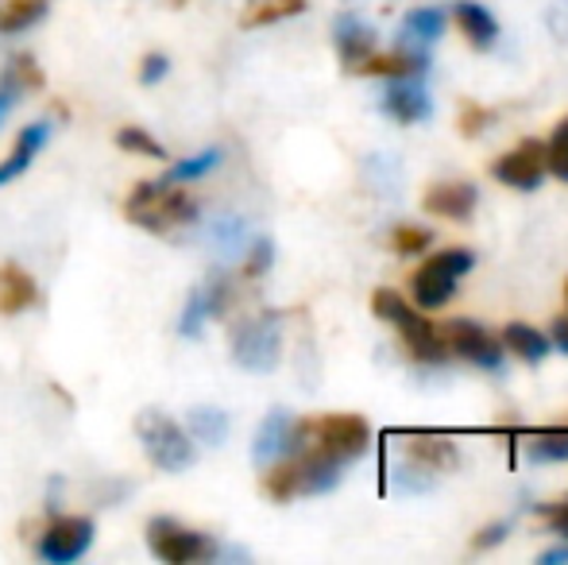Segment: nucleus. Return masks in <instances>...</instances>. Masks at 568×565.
<instances>
[{
  "instance_id": "37",
  "label": "nucleus",
  "mask_w": 568,
  "mask_h": 565,
  "mask_svg": "<svg viewBox=\"0 0 568 565\" xmlns=\"http://www.w3.org/2000/svg\"><path fill=\"white\" fill-rule=\"evenodd\" d=\"M166 74H171V59L163 51H151L140 59V85H159Z\"/></svg>"
},
{
  "instance_id": "30",
  "label": "nucleus",
  "mask_w": 568,
  "mask_h": 565,
  "mask_svg": "<svg viewBox=\"0 0 568 565\" xmlns=\"http://www.w3.org/2000/svg\"><path fill=\"white\" fill-rule=\"evenodd\" d=\"M205 302H210V317H225L232 299H236V275L232 272H213L210 280L202 283Z\"/></svg>"
},
{
  "instance_id": "4",
  "label": "nucleus",
  "mask_w": 568,
  "mask_h": 565,
  "mask_svg": "<svg viewBox=\"0 0 568 565\" xmlns=\"http://www.w3.org/2000/svg\"><path fill=\"white\" fill-rule=\"evenodd\" d=\"M135 437H140L143 453H148V461L159 473L179 476L197 461L190 430H182L171 415H163V411H140V418H135Z\"/></svg>"
},
{
  "instance_id": "8",
  "label": "nucleus",
  "mask_w": 568,
  "mask_h": 565,
  "mask_svg": "<svg viewBox=\"0 0 568 565\" xmlns=\"http://www.w3.org/2000/svg\"><path fill=\"white\" fill-rule=\"evenodd\" d=\"M306 423V445H317L322 453L337 457L341 465L364 457L372 445V426L359 415H325V418H302Z\"/></svg>"
},
{
  "instance_id": "20",
  "label": "nucleus",
  "mask_w": 568,
  "mask_h": 565,
  "mask_svg": "<svg viewBox=\"0 0 568 565\" xmlns=\"http://www.w3.org/2000/svg\"><path fill=\"white\" fill-rule=\"evenodd\" d=\"M429 70V59L426 51H390V54H372L356 74H367V78H418Z\"/></svg>"
},
{
  "instance_id": "14",
  "label": "nucleus",
  "mask_w": 568,
  "mask_h": 565,
  "mask_svg": "<svg viewBox=\"0 0 568 565\" xmlns=\"http://www.w3.org/2000/svg\"><path fill=\"white\" fill-rule=\"evenodd\" d=\"M47 140H51V121L23 124L20 137H16V143H12V151L0 159V186H8V182L20 179V174L28 171L31 163H36L39 151L47 148Z\"/></svg>"
},
{
  "instance_id": "32",
  "label": "nucleus",
  "mask_w": 568,
  "mask_h": 565,
  "mask_svg": "<svg viewBox=\"0 0 568 565\" xmlns=\"http://www.w3.org/2000/svg\"><path fill=\"white\" fill-rule=\"evenodd\" d=\"M4 78H12L20 85V93H31V90H43V70L31 54H12V62L4 67Z\"/></svg>"
},
{
  "instance_id": "2",
  "label": "nucleus",
  "mask_w": 568,
  "mask_h": 565,
  "mask_svg": "<svg viewBox=\"0 0 568 565\" xmlns=\"http://www.w3.org/2000/svg\"><path fill=\"white\" fill-rule=\"evenodd\" d=\"M124 218L132 225H140L143 233H171L179 225H194L197 221V202L166 179H143L132 186L124 202Z\"/></svg>"
},
{
  "instance_id": "25",
  "label": "nucleus",
  "mask_w": 568,
  "mask_h": 565,
  "mask_svg": "<svg viewBox=\"0 0 568 565\" xmlns=\"http://www.w3.org/2000/svg\"><path fill=\"white\" fill-rule=\"evenodd\" d=\"M47 8H51V0H8V4L0 8V31H4V36H20V31L36 28V23L43 20Z\"/></svg>"
},
{
  "instance_id": "41",
  "label": "nucleus",
  "mask_w": 568,
  "mask_h": 565,
  "mask_svg": "<svg viewBox=\"0 0 568 565\" xmlns=\"http://www.w3.org/2000/svg\"><path fill=\"white\" fill-rule=\"evenodd\" d=\"M491 121V113H484V109H476V105H468L464 109V117H460V129H464V137H476L484 124Z\"/></svg>"
},
{
  "instance_id": "10",
  "label": "nucleus",
  "mask_w": 568,
  "mask_h": 565,
  "mask_svg": "<svg viewBox=\"0 0 568 565\" xmlns=\"http://www.w3.org/2000/svg\"><path fill=\"white\" fill-rule=\"evenodd\" d=\"M302 445H306V423L286 415V411H271L252 437V461L260 468H267L271 461L286 457V453L302 450Z\"/></svg>"
},
{
  "instance_id": "21",
  "label": "nucleus",
  "mask_w": 568,
  "mask_h": 565,
  "mask_svg": "<svg viewBox=\"0 0 568 565\" xmlns=\"http://www.w3.org/2000/svg\"><path fill=\"white\" fill-rule=\"evenodd\" d=\"M503 349H510V353H515L518 361H526V364H541L554 345H549V337L541 330L515 322V325H507V330H503Z\"/></svg>"
},
{
  "instance_id": "26",
  "label": "nucleus",
  "mask_w": 568,
  "mask_h": 565,
  "mask_svg": "<svg viewBox=\"0 0 568 565\" xmlns=\"http://www.w3.org/2000/svg\"><path fill=\"white\" fill-rule=\"evenodd\" d=\"M526 457L534 465H554V461H568V430H546V434L526 437Z\"/></svg>"
},
{
  "instance_id": "13",
  "label": "nucleus",
  "mask_w": 568,
  "mask_h": 565,
  "mask_svg": "<svg viewBox=\"0 0 568 565\" xmlns=\"http://www.w3.org/2000/svg\"><path fill=\"white\" fill-rule=\"evenodd\" d=\"M333 43H337L344 70L356 74V70L375 54V28L359 20L356 12H341L337 20H333Z\"/></svg>"
},
{
  "instance_id": "15",
  "label": "nucleus",
  "mask_w": 568,
  "mask_h": 565,
  "mask_svg": "<svg viewBox=\"0 0 568 565\" xmlns=\"http://www.w3.org/2000/svg\"><path fill=\"white\" fill-rule=\"evenodd\" d=\"M479 190L471 182H437L426 194V210L434 218H449V221H468L476 213Z\"/></svg>"
},
{
  "instance_id": "17",
  "label": "nucleus",
  "mask_w": 568,
  "mask_h": 565,
  "mask_svg": "<svg viewBox=\"0 0 568 565\" xmlns=\"http://www.w3.org/2000/svg\"><path fill=\"white\" fill-rule=\"evenodd\" d=\"M453 20H456V28H460V36L468 39L476 51H487V47H495V39H499L495 16L487 12L484 4H476V0H456Z\"/></svg>"
},
{
  "instance_id": "29",
  "label": "nucleus",
  "mask_w": 568,
  "mask_h": 565,
  "mask_svg": "<svg viewBox=\"0 0 568 565\" xmlns=\"http://www.w3.org/2000/svg\"><path fill=\"white\" fill-rule=\"evenodd\" d=\"M205 322H210V302H205L202 286H194V291L186 294V306H182V314H179V333L194 341V337H202Z\"/></svg>"
},
{
  "instance_id": "1",
  "label": "nucleus",
  "mask_w": 568,
  "mask_h": 565,
  "mask_svg": "<svg viewBox=\"0 0 568 565\" xmlns=\"http://www.w3.org/2000/svg\"><path fill=\"white\" fill-rule=\"evenodd\" d=\"M341 461L322 453L317 445H302V450L271 461L263 473V496L275 504H286L294 496H325L341 484Z\"/></svg>"
},
{
  "instance_id": "33",
  "label": "nucleus",
  "mask_w": 568,
  "mask_h": 565,
  "mask_svg": "<svg viewBox=\"0 0 568 565\" xmlns=\"http://www.w3.org/2000/svg\"><path fill=\"white\" fill-rule=\"evenodd\" d=\"M429 468L414 465V461H406L403 468H395L390 473V488L395 492H406V496H418V492H429L434 488V476H426Z\"/></svg>"
},
{
  "instance_id": "7",
  "label": "nucleus",
  "mask_w": 568,
  "mask_h": 565,
  "mask_svg": "<svg viewBox=\"0 0 568 565\" xmlns=\"http://www.w3.org/2000/svg\"><path fill=\"white\" fill-rule=\"evenodd\" d=\"M476 256L468 249H445L437 256H429L418 272L410 275V291H414V302L418 310H442L445 302L456 294V280L464 272H471Z\"/></svg>"
},
{
  "instance_id": "31",
  "label": "nucleus",
  "mask_w": 568,
  "mask_h": 565,
  "mask_svg": "<svg viewBox=\"0 0 568 565\" xmlns=\"http://www.w3.org/2000/svg\"><path fill=\"white\" fill-rule=\"evenodd\" d=\"M116 148L120 151H132V155H148V159H166V148L151 137L148 129H135V124H128V129L116 132Z\"/></svg>"
},
{
  "instance_id": "39",
  "label": "nucleus",
  "mask_w": 568,
  "mask_h": 565,
  "mask_svg": "<svg viewBox=\"0 0 568 565\" xmlns=\"http://www.w3.org/2000/svg\"><path fill=\"white\" fill-rule=\"evenodd\" d=\"M507 531H510V523H495V527L479 531V535L471 538V546H476V551H491V546H499L503 538H507Z\"/></svg>"
},
{
  "instance_id": "23",
  "label": "nucleus",
  "mask_w": 568,
  "mask_h": 565,
  "mask_svg": "<svg viewBox=\"0 0 568 565\" xmlns=\"http://www.w3.org/2000/svg\"><path fill=\"white\" fill-rule=\"evenodd\" d=\"M445 31V12L442 8H414V12H406L403 20V39L406 43H418V47H429L437 43Z\"/></svg>"
},
{
  "instance_id": "3",
  "label": "nucleus",
  "mask_w": 568,
  "mask_h": 565,
  "mask_svg": "<svg viewBox=\"0 0 568 565\" xmlns=\"http://www.w3.org/2000/svg\"><path fill=\"white\" fill-rule=\"evenodd\" d=\"M372 310H375L379 322L395 325V330L403 333V341H406V349H410L414 361H422V364H445L449 361V345H445V337L437 333V325L429 322V317H422L418 310L403 299V294H395V291L383 286V291L372 294Z\"/></svg>"
},
{
  "instance_id": "38",
  "label": "nucleus",
  "mask_w": 568,
  "mask_h": 565,
  "mask_svg": "<svg viewBox=\"0 0 568 565\" xmlns=\"http://www.w3.org/2000/svg\"><path fill=\"white\" fill-rule=\"evenodd\" d=\"M538 515L549 523V527L557 531V535H565V538H568V500H561V504H541V507H538Z\"/></svg>"
},
{
  "instance_id": "6",
  "label": "nucleus",
  "mask_w": 568,
  "mask_h": 565,
  "mask_svg": "<svg viewBox=\"0 0 568 565\" xmlns=\"http://www.w3.org/2000/svg\"><path fill=\"white\" fill-rule=\"evenodd\" d=\"M148 551L166 565H202L221 558V546L213 535L194 527H182L171 515H155L148 519Z\"/></svg>"
},
{
  "instance_id": "27",
  "label": "nucleus",
  "mask_w": 568,
  "mask_h": 565,
  "mask_svg": "<svg viewBox=\"0 0 568 565\" xmlns=\"http://www.w3.org/2000/svg\"><path fill=\"white\" fill-rule=\"evenodd\" d=\"M244 241H247L244 218H217L210 229H205V244H210L213 252H225V256L244 249Z\"/></svg>"
},
{
  "instance_id": "42",
  "label": "nucleus",
  "mask_w": 568,
  "mask_h": 565,
  "mask_svg": "<svg viewBox=\"0 0 568 565\" xmlns=\"http://www.w3.org/2000/svg\"><path fill=\"white\" fill-rule=\"evenodd\" d=\"M554 341H557L561 353H568V317H557L554 322Z\"/></svg>"
},
{
  "instance_id": "16",
  "label": "nucleus",
  "mask_w": 568,
  "mask_h": 565,
  "mask_svg": "<svg viewBox=\"0 0 568 565\" xmlns=\"http://www.w3.org/2000/svg\"><path fill=\"white\" fill-rule=\"evenodd\" d=\"M39 306V283L20 264H0V317H16Z\"/></svg>"
},
{
  "instance_id": "11",
  "label": "nucleus",
  "mask_w": 568,
  "mask_h": 565,
  "mask_svg": "<svg viewBox=\"0 0 568 565\" xmlns=\"http://www.w3.org/2000/svg\"><path fill=\"white\" fill-rule=\"evenodd\" d=\"M442 337L456 356H464V361L479 364V369H487V372H503V353H507V349H503L484 325L468 322V317H453Z\"/></svg>"
},
{
  "instance_id": "28",
  "label": "nucleus",
  "mask_w": 568,
  "mask_h": 565,
  "mask_svg": "<svg viewBox=\"0 0 568 565\" xmlns=\"http://www.w3.org/2000/svg\"><path fill=\"white\" fill-rule=\"evenodd\" d=\"M217 163H221V151L217 148H205V151H197V155L179 159L174 167H166L163 179L166 182H194V179H205V174H210Z\"/></svg>"
},
{
  "instance_id": "5",
  "label": "nucleus",
  "mask_w": 568,
  "mask_h": 565,
  "mask_svg": "<svg viewBox=\"0 0 568 565\" xmlns=\"http://www.w3.org/2000/svg\"><path fill=\"white\" fill-rule=\"evenodd\" d=\"M232 361L244 372H275L283 361V317L275 310H263L255 317L232 325Z\"/></svg>"
},
{
  "instance_id": "24",
  "label": "nucleus",
  "mask_w": 568,
  "mask_h": 565,
  "mask_svg": "<svg viewBox=\"0 0 568 565\" xmlns=\"http://www.w3.org/2000/svg\"><path fill=\"white\" fill-rule=\"evenodd\" d=\"M298 12H306V0H252L247 12L240 16V28H267V23L291 20Z\"/></svg>"
},
{
  "instance_id": "19",
  "label": "nucleus",
  "mask_w": 568,
  "mask_h": 565,
  "mask_svg": "<svg viewBox=\"0 0 568 565\" xmlns=\"http://www.w3.org/2000/svg\"><path fill=\"white\" fill-rule=\"evenodd\" d=\"M406 450V461L422 468H449L456 465V445L442 434H398Z\"/></svg>"
},
{
  "instance_id": "35",
  "label": "nucleus",
  "mask_w": 568,
  "mask_h": 565,
  "mask_svg": "<svg viewBox=\"0 0 568 565\" xmlns=\"http://www.w3.org/2000/svg\"><path fill=\"white\" fill-rule=\"evenodd\" d=\"M429 241H434V233L418 225H398L395 233H390V244H395L398 256H422V252L429 249Z\"/></svg>"
},
{
  "instance_id": "44",
  "label": "nucleus",
  "mask_w": 568,
  "mask_h": 565,
  "mask_svg": "<svg viewBox=\"0 0 568 565\" xmlns=\"http://www.w3.org/2000/svg\"><path fill=\"white\" fill-rule=\"evenodd\" d=\"M565 299H568V283H565Z\"/></svg>"
},
{
  "instance_id": "43",
  "label": "nucleus",
  "mask_w": 568,
  "mask_h": 565,
  "mask_svg": "<svg viewBox=\"0 0 568 565\" xmlns=\"http://www.w3.org/2000/svg\"><path fill=\"white\" fill-rule=\"evenodd\" d=\"M557 562H568V546H557V551H546L538 558V565H557Z\"/></svg>"
},
{
  "instance_id": "9",
  "label": "nucleus",
  "mask_w": 568,
  "mask_h": 565,
  "mask_svg": "<svg viewBox=\"0 0 568 565\" xmlns=\"http://www.w3.org/2000/svg\"><path fill=\"white\" fill-rule=\"evenodd\" d=\"M93 535H98L93 519H85V515H59V519L47 523V531L39 535L36 554L51 565H74L78 558L90 554Z\"/></svg>"
},
{
  "instance_id": "22",
  "label": "nucleus",
  "mask_w": 568,
  "mask_h": 565,
  "mask_svg": "<svg viewBox=\"0 0 568 565\" xmlns=\"http://www.w3.org/2000/svg\"><path fill=\"white\" fill-rule=\"evenodd\" d=\"M229 426H232V418H229V411H221V407H194L186 415L190 437L202 445H225Z\"/></svg>"
},
{
  "instance_id": "34",
  "label": "nucleus",
  "mask_w": 568,
  "mask_h": 565,
  "mask_svg": "<svg viewBox=\"0 0 568 565\" xmlns=\"http://www.w3.org/2000/svg\"><path fill=\"white\" fill-rule=\"evenodd\" d=\"M271 264H275V241H271V236H255L240 275H244V280H260V275L271 272Z\"/></svg>"
},
{
  "instance_id": "18",
  "label": "nucleus",
  "mask_w": 568,
  "mask_h": 565,
  "mask_svg": "<svg viewBox=\"0 0 568 565\" xmlns=\"http://www.w3.org/2000/svg\"><path fill=\"white\" fill-rule=\"evenodd\" d=\"M383 113L395 117L398 124H418V121H429L434 101L426 98V90L406 85L403 78H395V85H390L387 98H383Z\"/></svg>"
},
{
  "instance_id": "36",
  "label": "nucleus",
  "mask_w": 568,
  "mask_h": 565,
  "mask_svg": "<svg viewBox=\"0 0 568 565\" xmlns=\"http://www.w3.org/2000/svg\"><path fill=\"white\" fill-rule=\"evenodd\" d=\"M546 171H554L557 179L568 182V117L554 129V137H549V148H546Z\"/></svg>"
},
{
  "instance_id": "40",
  "label": "nucleus",
  "mask_w": 568,
  "mask_h": 565,
  "mask_svg": "<svg viewBox=\"0 0 568 565\" xmlns=\"http://www.w3.org/2000/svg\"><path fill=\"white\" fill-rule=\"evenodd\" d=\"M16 98H20V85H16L12 78L0 74V124L8 121V113H12V105H16Z\"/></svg>"
},
{
  "instance_id": "12",
  "label": "nucleus",
  "mask_w": 568,
  "mask_h": 565,
  "mask_svg": "<svg viewBox=\"0 0 568 565\" xmlns=\"http://www.w3.org/2000/svg\"><path fill=\"white\" fill-rule=\"evenodd\" d=\"M491 174L510 190H538L541 179H546V143L523 140L515 151L495 159Z\"/></svg>"
}]
</instances>
